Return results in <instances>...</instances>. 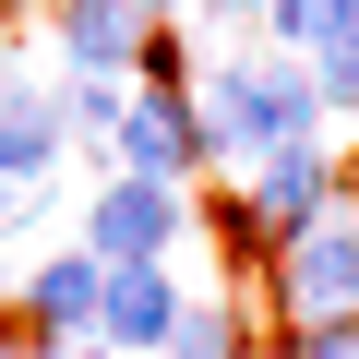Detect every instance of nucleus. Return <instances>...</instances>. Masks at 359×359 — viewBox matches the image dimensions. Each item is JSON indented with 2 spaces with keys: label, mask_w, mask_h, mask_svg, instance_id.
Returning <instances> with one entry per match:
<instances>
[{
  "label": "nucleus",
  "mask_w": 359,
  "mask_h": 359,
  "mask_svg": "<svg viewBox=\"0 0 359 359\" xmlns=\"http://www.w3.org/2000/svg\"><path fill=\"white\" fill-rule=\"evenodd\" d=\"M192 120H204V156H276V144H311V120H323V96H311V60H216L204 48V72H192Z\"/></svg>",
  "instance_id": "f257e3e1"
},
{
  "label": "nucleus",
  "mask_w": 359,
  "mask_h": 359,
  "mask_svg": "<svg viewBox=\"0 0 359 359\" xmlns=\"http://www.w3.org/2000/svg\"><path fill=\"white\" fill-rule=\"evenodd\" d=\"M264 299H276V323H287V335H323V323H359V216L335 204L323 228L276 240V276H264Z\"/></svg>",
  "instance_id": "f03ea898"
},
{
  "label": "nucleus",
  "mask_w": 359,
  "mask_h": 359,
  "mask_svg": "<svg viewBox=\"0 0 359 359\" xmlns=\"http://www.w3.org/2000/svg\"><path fill=\"white\" fill-rule=\"evenodd\" d=\"M84 252H96L108 276H120V264H168V252H180V192L108 168L96 192H84Z\"/></svg>",
  "instance_id": "7ed1b4c3"
},
{
  "label": "nucleus",
  "mask_w": 359,
  "mask_h": 359,
  "mask_svg": "<svg viewBox=\"0 0 359 359\" xmlns=\"http://www.w3.org/2000/svg\"><path fill=\"white\" fill-rule=\"evenodd\" d=\"M108 156H120L132 180H156V192H192V168H204V120H192V96H144V84H132Z\"/></svg>",
  "instance_id": "20e7f679"
},
{
  "label": "nucleus",
  "mask_w": 359,
  "mask_h": 359,
  "mask_svg": "<svg viewBox=\"0 0 359 359\" xmlns=\"http://www.w3.org/2000/svg\"><path fill=\"white\" fill-rule=\"evenodd\" d=\"M240 204H252L276 240L323 228V216H335V156H323V144H276V156H252V168H240Z\"/></svg>",
  "instance_id": "39448f33"
},
{
  "label": "nucleus",
  "mask_w": 359,
  "mask_h": 359,
  "mask_svg": "<svg viewBox=\"0 0 359 359\" xmlns=\"http://www.w3.org/2000/svg\"><path fill=\"white\" fill-rule=\"evenodd\" d=\"M96 299H108V264L72 240V252H48V264L25 276V335H36L48 359H60V347H84V335H96Z\"/></svg>",
  "instance_id": "423d86ee"
},
{
  "label": "nucleus",
  "mask_w": 359,
  "mask_h": 359,
  "mask_svg": "<svg viewBox=\"0 0 359 359\" xmlns=\"http://www.w3.org/2000/svg\"><path fill=\"white\" fill-rule=\"evenodd\" d=\"M48 25H60V72H120V84H132V60H144V36H156L132 0H60Z\"/></svg>",
  "instance_id": "0eeeda50"
},
{
  "label": "nucleus",
  "mask_w": 359,
  "mask_h": 359,
  "mask_svg": "<svg viewBox=\"0 0 359 359\" xmlns=\"http://www.w3.org/2000/svg\"><path fill=\"white\" fill-rule=\"evenodd\" d=\"M168 323H180L168 264H120V276H108V299H96V347H168Z\"/></svg>",
  "instance_id": "6e6552de"
},
{
  "label": "nucleus",
  "mask_w": 359,
  "mask_h": 359,
  "mask_svg": "<svg viewBox=\"0 0 359 359\" xmlns=\"http://www.w3.org/2000/svg\"><path fill=\"white\" fill-rule=\"evenodd\" d=\"M60 192V120H0V228H25Z\"/></svg>",
  "instance_id": "1a4fd4ad"
},
{
  "label": "nucleus",
  "mask_w": 359,
  "mask_h": 359,
  "mask_svg": "<svg viewBox=\"0 0 359 359\" xmlns=\"http://www.w3.org/2000/svg\"><path fill=\"white\" fill-rule=\"evenodd\" d=\"M156 359H252V311H228V299H180V323H168Z\"/></svg>",
  "instance_id": "9d476101"
},
{
  "label": "nucleus",
  "mask_w": 359,
  "mask_h": 359,
  "mask_svg": "<svg viewBox=\"0 0 359 359\" xmlns=\"http://www.w3.org/2000/svg\"><path fill=\"white\" fill-rule=\"evenodd\" d=\"M120 108H132V84H120V72H60V96H48L60 144H72V132H108V144H120Z\"/></svg>",
  "instance_id": "9b49d317"
},
{
  "label": "nucleus",
  "mask_w": 359,
  "mask_h": 359,
  "mask_svg": "<svg viewBox=\"0 0 359 359\" xmlns=\"http://www.w3.org/2000/svg\"><path fill=\"white\" fill-rule=\"evenodd\" d=\"M204 240H216V264H228V276H252V287L276 276V228H264L240 192H228V204H204Z\"/></svg>",
  "instance_id": "f8f14e48"
},
{
  "label": "nucleus",
  "mask_w": 359,
  "mask_h": 359,
  "mask_svg": "<svg viewBox=\"0 0 359 359\" xmlns=\"http://www.w3.org/2000/svg\"><path fill=\"white\" fill-rule=\"evenodd\" d=\"M347 13H359V0H264V36H276V48H323Z\"/></svg>",
  "instance_id": "ddd939ff"
},
{
  "label": "nucleus",
  "mask_w": 359,
  "mask_h": 359,
  "mask_svg": "<svg viewBox=\"0 0 359 359\" xmlns=\"http://www.w3.org/2000/svg\"><path fill=\"white\" fill-rule=\"evenodd\" d=\"M276 359H359V323H323V335H287Z\"/></svg>",
  "instance_id": "4468645a"
},
{
  "label": "nucleus",
  "mask_w": 359,
  "mask_h": 359,
  "mask_svg": "<svg viewBox=\"0 0 359 359\" xmlns=\"http://www.w3.org/2000/svg\"><path fill=\"white\" fill-rule=\"evenodd\" d=\"M335 204H347V216H359V156H335Z\"/></svg>",
  "instance_id": "2eb2a0df"
},
{
  "label": "nucleus",
  "mask_w": 359,
  "mask_h": 359,
  "mask_svg": "<svg viewBox=\"0 0 359 359\" xmlns=\"http://www.w3.org/2000/svg\"><path fill=\"white\" fill-rule=\"evenodd\" d=\"M132 13H144V25H168V13H192V0H132Z\"/></svg>",
  "instance_id": "dca6fc26"
},
{
  "label": "nucleus",
  "mask_w": 359,
  "mask_h": 359,
  "mask_svg": "<svg viewBox=\"0 0 359 359\" xmlns=\"http://www.w3.org/2000/svg\"><path fill=\"white\" fill-rule=\"evenodd\" d=\"M0 359H48V347H36V335H25V347H0Z\"/></svg>",
  "instance_id": "f3484780"
},
{
  "label": "nucleus",
  "mask_w": 359,
  "mask_h": 359,
  "mask_svg": "<svg viewBox=\"0 0 359 359\" xmlns=\"http://www.w3.org/2000/svg\"><path fill=\"white\" fill-rule=\"evenodd\" d=\"M60 359H108V347H60Z\"/></svg>",
  "instance_id": "a211bd4d"
},
{
  "label": "nucleus",
  "mask_w": 359,
  "mask_h": 359,
  "mask_svg": "<svg viewBox=\"0 0 359 359\" xmlns=\"http://www.w3.org/2000/svg\"><path fill=\"white\" fill-rule=\"evenodd\" d=\"M0 299H13V264H0Z\"/></svg>",
  "instance_id": "6ab92c4d"
}]
</instances>
